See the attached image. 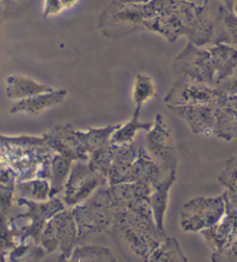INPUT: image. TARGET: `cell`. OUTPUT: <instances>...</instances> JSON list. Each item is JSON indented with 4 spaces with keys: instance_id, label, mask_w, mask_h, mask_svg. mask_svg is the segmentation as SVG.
<instances>
[{
    "instance_id": "obj_16",
    "label": "cell",
    "mask_w": 237,
    "mask_h": 262,
    "mask_svg": "<svg viewBox=\"0 0 237 262\" xmlns=\"http://www.w3.org/2000/svg\"><path fill=\"white\" fill-rule=\"evenodd\" d=\"M176 181V171L169 172L168 177L162 179L160 182L153 186V191L151 195V205L153 216L156 223L157 228L164 232V215L168 205L169 191L171 187Z\"/></svg>"
},
{
    "instance_id": "obj_26",
    "label": "cell",
    "mask_w": 237,
    "mask_h": 262,
    "mask_svg": "<svg viewBox=\"0 0 237 262\" xmlns=\"http://www.w3.org/2000/svg\"><path fill=\"white\" fill-rule=\"evenodd\" d=\"M212 261H237V238L221 254L210 256Z\"/></svg>"
},
{
    "instance_id": "obj_23",
    "label": "cell",
    "mask_w": 237,
    "mask_h": 262,
    "mask_svg": "<svg viewBox=\"0 0 237 262\" xmlns=\"http://www.w3.org/2000/svg\"><path fill=\"white\" fill-rule=\"evenodd\" d=\"M157 94V87L154 80L147 74L139 73L135 76L132 89V101L135 106V109L141 111V107L145 103Z\"/></svg>"
},
{
    "instance_id": "obj_27",
    "label": "cell",
    "mask_w": 237,
    "mask_h": 262,
    "mask_svg": "<svg viewBox=\"0 0 237 262\" xmlns=\"http://www.w3.org/2000/svg\"><path fill=\"white\" fill-rule=\"evenodd\" d=\"M64 5L61 3V0H45V6L44 12H43V16H50L56 15L64 10Z\"/></svg>"
},
{
    "instance_id": "obj_12",
    "label": "cell",
    "mask_w": 237,
    "mask_h": 262,
    "mask_svg": "<svg viewBox=\"0 0 237 262\" xmlns=\"http://www.w3.org/2000/svg\"><path fill=\"white\" fill-rule=\"evenodd\" d=\"M228 209L225 217L209 229L201 231L206 243L214 251L212 255L221 254L237 238V209L227 202Z\"/></svg>"
},
{
    "instance_id": "obj_6",
    "label": "cell",
    "mask_w": 237,
    "mask_h": 262,
    "mask_svg": "<svg viewBox=\"0 0 237 262\" xmlns=\"http://www.w3.org/2000/svg\"><path fill=\"white\" fill-rule=\"evenodd\" d=\"M118 126L120 124L80 131L72 125L65 124L54 126L51 131L66 144L74 157V161H87L96 151L110 141L111 135Z\"/></svg>"
},
{
    "instance_id": "obj_3",
    "label": "cell",
    "mask_w": 237,
    "mask_h": 262,
    "mask_svg": "<svg viewBox=\"0 0 237 262\" xmlns=\"http://www.w3.org/2000/svg\"><path fill=\"white\" fill-rule=\"evenodd\" d=\"M111 231L131 252L144 261L167 237L163 231L157 228L154 218L124 208L113 211Z\"/></svg>"
},
{
    "instance_id": "obj_22",
    "label": "cell",
    "mask_w": 237,
    "mask_h": 262,
    "mask_svg": "<svg viewBox=\"0 0 237 262\" xmlns=\"http://www.w3.org/2000/svg\"><path fill=\"white\" fill-rule=\"evenodd\" d=\"M218 181L226 188L227 202L237 209V156L226 161L225 168L219 174Z\"/></svg>"
},
{
    "instance_id": "obj_20",
    "label": "cell",
    "mask_w": 237,
    "mask_h": 262,
    "mask_svg": "<svg viewBox=\"0 0 237 262\" xmlns=\"http://www.w3.org/2000/svg\"><path fill=\"white\" fill-rule=\"evenodd\" d=\"M68 261L72 262H111L117 261L111 250L99 245L76 246Z\"/></svg>"
},
{
    "instance_id": "obj_10",
    "label": "cell",
    "mask_w": 237,
    "mask_h": 262,
    "mask_svg": "<svg viewBox=\"0 0 237 262\" xmlns=\"http://www.w3.org/2000/svg\"><path fill=\"white\" fill-rule=\"evenodd\" d=\"M147 146L152 156L168 171L177 169V155L173 135L161 114L155 116L152 129L147 133Z\"/></svg>"
},
{
    "instance_id": "obj_17",
    "label": "cell",
    "mask_w": 237,
    "mask_h": 262,
    "mask_svg": "<svg viewBox=\"0 0 237 262\" xmlns=\"http://www.w3.org/2000/svg\"><path fill=\"white\" fill-rule=\"evenodd\" d=\"M73 160L55 152L50 159L49 181L51 183V199L56 198L65 189V183L71 172Z\"/></svg>"
},
{
    "instance_id": "obj_1",
    "label": "cell",
    "mask_w": 237,
    "mask_h": 262,
    "mask_svg": "<svg viewBox=\"0 0 237 262\" xmlns=\"http://www.w3.org/2000/svg\"><path fill=\"white\" fill-rule=\"evenodd\" d=\"M153 158L144 147L134 146L133 143L116 144L109 141L89 161L104 174L109 186L138 181L154 186L162 180L164 167Z\"/></svg>"
},
{
    "instance_id": "obj_25",
    "label": "cell",
    "mask_w": 237,
    "mask_h": 262,
    "mask_svg": "<svg viewBox=\"0 0 237 262\" xmlns=\"http://www.w3.org/2000/svg\"><path fill=\"white\" fill-rule=\"evenodd\" d=\"M221 42L237 46V16L231 10H223L220 20Z\"/></svg>"
},
{
    "instance_id": "obj_14",
    "label": "cell",
    "mask_w": 237,
    "mask_h": 262,
    "mask_svg": "<svg viewBox=\"0 0 237 262\" xmlns=\"http://www.w3.org/2000/svg\"><path fill=\"white\" fill-rule=\"evenodd\" d=\"M67 92L65 90H54L46 93L37 94L34 97L16 101L11 108V114H26L37 116L42 113L55 108L64 102Z\"/></svg>"
},
{
    "instance_id": "obj_13",
    "label": "cell",
    "mask_w": 237,
    "mask_h": 262,
    "mask_svg": "<svg viewBox=\"0 0 237 262\" xmlns=\"http://www.w3.org/2000/svg\"><path fill=\"white\" fill-rule=\"evenodd\" d=\"M215 111L214 136L230 142L237 138V94H227L213 104Z\"/></svg>"
},
{
    "instance_id": "obj_18",
    "label": "cell",
    "mask_w": 237,
    "mask_h": 262,
    "mask_svg": "<svg viewBox=\"0 0 237 262\" xmlns=\"http://www.w3.org/2000/svg\"><path fill=\"white\" fill-rule=\"evenodd\" d=\"M51 183L46 179L36 178L19 181L15 185V198H25L33 201H48L51 199Z\"/></svg>"
},
{
    "instance_id": "obj_8",
    "label": "cell",
    "mask_w": 237,
    "mask_h": 262,
    "mask_svg": "<svg viewBox=\"0 0 237 262\" xmlns=\"http://www.w3.org/2000/svg\"><path fill=\"white\" fill-rule=\"evenodd\" d=\"M72 212L76 218L79 240L112 228L113 210L94 196L73 207Z\"/></svg>"
},
{
    "instance_id": "obj_24",
    "label": "cell",
    "mask_w": 237,
    "mask_h": 262,
    "mask_svg": "<svg viewBox=\"0 0 237 262\" xmlns=\"http://www.w3.org/2000/svg\"><path fill=\"white\" fill-rule=\"evenodd\" d=\"M48 255L45 248L36 243L25 244L13 250L8 251L3 255L4 261H36L41 260L43 256Z\"/></svg>"
},
{
    "instance_id": "obj_2",
    "label": "cell",
    "mask_w": 237,
    "mask_h": 262,
    "mask_svg": "<svg viewBox=\"0 0 237 262\" xmlns=\"http://www.w3.org/2000/svg\"><path fill=\"white\" fill-rule=\"evenodd\" d=\"M175 65L186 79L218 89L236 72L237 50L226 45H218L206 50L188 45L175 60Z\"/></svg>"
},
{
    "instance_id": "obj_21",
    "label": "cell",
    "mask_w": 237,
    "mask_h": 262,
    "mask_svg": "<svg viewBox=\"0 0 237 262\" xmlns=\"http://www.w3.org/2000/svg\"><path fill=\"white\" fill-rule=\"evenodd\" d=\"M148 262H170V261H182L186 262L187 257L184 254L181 246L176 238L165 237L163 242L160 244L147 257Z\"/></svg>"
},
{
    "instance_id": "obj_7",
    "label": "cell",
    "mask_w": 237,
    "mask_h": 262,
    "mask_svg": "<svg viewBox=\"0 0 237 262\" xmlns=\"http://www.w3.org/2000/svg\"><path fill=\"white\" fill-rule=\"evenodd\" d=\"M104 185H108L107 178L89 160L73 161L65 183L64 202L68 207H76L88 200Z\"/></svg>"
},
{
    "instance_id": "obj_11",
    "label": "cell",
    "mask_w": 237,
    "mask_h": 262,
    "mask_svg": "<svg viewBox=\"0 0 237 262\" xmlns=\"http://www.w3.org/2000/svg\"><path fill=\"white\" fill-rule=\"evenodd\" d=\"M167 108L182 117L193 134L214 136L215 111L213 104H170Z\"/></svg>"
},
{
    "instance_id": "obj_29",
    "label": "cell",
    "mask_w": 237,
    "mask_h": 262,
    "mask_svg": "<svg viewBox=\"0 0 237 262\" xmlns=\"http://www.w3.org/2000/svg\"><path fill=\"white\" fill-rule=\"evenodd\" d=\"M232 12H234L235 13V14H236V16H237V0H236V2H235V4H234V6H232V10H231Z\"/></svg>"
},
{
    "instance_id": "obj_9",
    "label": "cell",
    "mask_w": 237,
    "mask_h": 262,
    "mask_svg": "<svg viewBox=\"0 0 237 262\" xmlns=\"http://www.w3.org/2000/svg\"><path fill=\"white\" fill-rule=\"evenodd\" d=\"M227 97V93L220 87H210L203 82L183 79L171 87L165 95L167 106L175 104H215Z\"/></svg>"
},
{
    "instance_id": "obj_19",
    "label": "cell",
    "mask_w": 237,
    "mask_h": 262,
    "mask_svg": "<svg viewBox=\"0 0 237 262\" xmlns=\"http://www.w3.org/2000/svg\"><path fill=\"white\" fill-rule=\"evenodd\" d=\"M140 111L139 109H134L133 117L129 122L124 124H120V126L113 131L111 135L110 141L116 144H126V143H133L135 135L138 131L144 130L148 131L152 129L153 122H148V123H144V122L139 121Z\"/></svg>"
},
{
    "instance_id": "obj_4",
    "label": "cell",
    "mask_w": 237,
    "mask_h": 262,
    "mask_svg": "<svg viewBox=\"0 0 237 262\" xmlns=\"http://www.w3.org/2000/svg\"><path fill=\"white\" fill-rule=\"evenodd\" d=\"M78 240V228L72 209H64L46 222L39 237V245L45 248L48 254L58 250V260L68 261Z\"/></svg>"
},
{
    "instance_id": "obj_28",
    "label": "cell",
    "mask_w": 237,
    "mask_h": 262,
    "mask_svg": "<svg viewBox=\"0 0 237 262\" xmlns=\"http://www.w3.org/2000/svg\"><path fill=\"white\" fill-rule=\"evenodd\" d=\"M61 3H63L65 8H69V7H72L74 4H77L78 0H61Z\"/></svg>"
},
{
    "instance_id": "obj_5",
    "label": "cell",
    "mask_w": 237,
    "mask_h": 262,
    "mask_svg": "<svg viewBox=\"0 0 237 262\" xmlns=\"http://www.w3.org/2000/svg\"><path fill=\"white\" fill-rule=\"evenodd\" d=\"M227 198H196L186 202L181 210V228L185 232H201L217 224L227 212Z\"/></svg>"
},
{
    "instance_id": "obj_15",
    "label": "cell",
    "mask_w": 237,
    "mask_h": 262,
    "mask_svg": "<svg viewBox=\"0 0 237 262\" xmlns=\"http://www.w3.org/2000/svg\"><path fill=\"white\" fill-rule=\"evenodd\" d=\"M5 91L7 99L12 101H20L34 95L46 93L54 91L52 87L45 84H41L33 78L23 76V74H11L6 77Z\"/></svg>"
}]
</instances>
